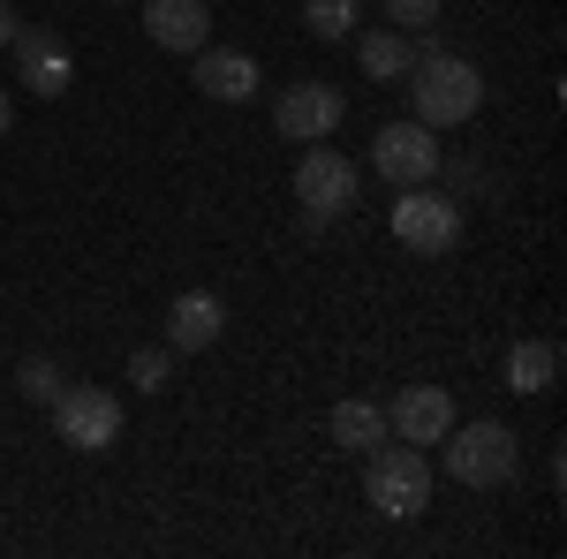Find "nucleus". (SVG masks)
I'll return each instance as SVG.
<instances>
[{"label": "nucleus", "mask_w": 567, "mask_h": 559, "mask_svg": "<svg viewBox=\"0 0 567 559\" xmlns=\"http://www.w3.org/2000/svg\"><path fill=\"white\" fill-rule=\"evenodd\" d=\"M409 106H416L424 130H462L484 106V69L462 53H432V61L409 69Z\"/></svg>", "instance_id": "obj_1"}, {"label": "nucleus", "mask_w": 567, "mask_h": 559, "mask_svg": "<svg viewBox=\"0 0 567 559\" xmlns=\"http://www.w3.org/2000/svg\"><path fill=\"white\" fill-rule=\"evenodd\" d=\"M446 476L462 491H499L507 476L523 469V438L499 424V416H477V424H446Z\"/></svg>", "instance_id": "obj_2"}, {"label": "nucleus", "mask_w": 567, "mask_h": 559, "mask_svg": "<svg viewBox=\"0 0 567 559\" xmlns=\"http://www.w3.org/2000/svg\"><path fill=\"white\" fill-rule=\"evenodd\" d=\"M363 499L379 507L386 521H416L424 507H432V462L401 438V446H371V462H363Z\"/></svg>", "instance_id": "obj_3"}, {"label": "nucleus", "mask_w": 567, "mask_h": 559, "mask_svg": "<svg viewBox=\"0 0 567 559\" xmlns=\"http://www.w3.org/2000/svg\"><path fill=\"white\" fill-rule=\"evenodd\" d=\"M393 242L416 250V258H446L462 242V197H439L432 182L393 189Z\"/></svg>", "instance_id": "obj_4"}, {"label": "nucleus", "mask_w": 567, "mask_h": 559, "mask_svg": "<svg viewBox=\"0 0 567 559\" xmlns=\"http://www.w3.org/2000/svg\"><path fill=\"white\" fill-rule=\"evenodd\" d=\"M45 408H53V438L76 446V454H106L122 438V401L106 386H61Z\"/></svg>", "instance_id": "obj_5"}, {"label": "nucleus", "mask_w": 567, "mask_h": 559, "mask_svg": "<svg viewBox=\"0 0 567 559\" xmlns=\"http://www.w3.org/2000/svg\"><path fill=\"white\" fill-rule=\"evenodd\" d=\"M296 205H303L310 219L349 213V205H355V159H349V152H333L326 136L303 144V159H296Z\"/></svg>", "instance_id": "obj_6"}, {"label": "nucleus", "mask_w": 567, "mask_h": 559, "mask_svg": "<svg viewBox=\"0 0 567 559\" xmlns=\"http://www.w3.org/2000/svg\"><path fill=\"white\" fill-rule=\"evenodd\" d=\"M371 167L386 174L393 189H409V182H432L446 167V152H439V130L424 122H386V130L371 136Z\"/></svg>", "instance_id": "obj_7"}, {"label": "nucleus", "mask_w": 567, "mask_h": 559, "mask_svg": "<svg viewBox=\"0 0 567 559\" xmlns=\"http://www.w3.org/2000/svg\"><path fill=\"white\" fill-rule=\"evenodd\" d=\"M341 114H349L341 84H318V76H303V84L280 91V106H272V130L288 136V144H318V136H341Z\"/></svg>", "instance_id": "obj_8"}, {"label": "nucleus", "mask_w": 567, "mask_h": 559, "mask_svg": "<svg viewBox=\"0 0 567 559\" xmlns=\"http://www.w3.org/2000/svg\"><path fill=\"white\" fill-rule=\"evenodd\" d=\"M189 84L205 91V99H219V106H250L258 84H265V69L243 45H197V53H189Z\"/></svg>", "instance_id": "obj_9"}, {"label": "nucleus", "mask_w": 567, "mask_h": 559, "mask_svg": "<svg viewBox=\"0 0 567 559\" xmlns=\"http://www.w3.org/2000/svg\"><path fill=\"white\" fill-rule=\"evenodd\" d=\"M8 53H16V76L39 91V99H61V91L76 84V61H69V45L53 39V31H39V23H23V31L8 39Z\"/></svg>", "instance_id": "obj_10"}, {"label": "nucleus", "mask_w": 567, "mask_h": 559, "mask_svg": "<svg viewBox=\"0 0 567 559\" xmlns=\"http://www.w3.org/2000/svg\"><path fill=\"white\" fill-rule=\"evenodd\" d=\"M446 424H454V393H446V386H401V393H393V408H386V431H393V438H409V446H439Z\"/></svg>", "instance_id": "obj_11"}, {"label": "nucleus", "mask_w": 567, "mask_h": 559, "mask_svg": "<svg viewBox=\"0 0 567 559\" xmlns=\"http://www.w3.org/2000/svg\"><path fill=\"white\" fill-rule=\"evenodd\" d=\"M144 39L159 53H197V45H213V8L205 0H144Z\"/></svg>", "instance_id": "obj_12"}, {"label": "nucleus", "mask_w": 567, "mask_h": 559, "mask_svg": "<svg viewBox=\"0 0 567 559\" xmlns=\"http://www.w3.org/2000/svg\"><path fill=\"white\" fill-rule=\"evenodd\" d=\"M219 333H227V302H219L213 288L175 296V310H167V348H175V355H205Z\"/></svg>", "instance_id": "obj_13"}, {"label": "nucleus", "mask_w": 567, "mask_h": 559, "mask_svg": "<svg viewBox=\"0 0 567 559\" xmlns=\"http://www.w3.org/2000/svg\"><path fill=\"white\" fill-rule=\"evenodd\" d=\"M355 69H363V76H371V84H401V76H409V69H416V45H409V31H363V39H355Z\"/></svg>", "instance_id": "obj_14"}, {"label": "nucleus", "mask_w": 567, "mask_h": 559, "mask_svg": "<svg viewBox=\"0 0 567 559\" xmlns=\"http://www.w3.org/2000/svg\"><path fill=\"white\" fill-rule=\"evenodd\" d=\"M553 386H560V341L507 348V393H553Z\"/></svg>", "instance_id": "obj_15"}, {"label": "nucleus", "mask_w": 567, "mask_h": 559, "mask_svg": "<svg viewBox=\"0 0 567 559\" xmlns=\"http://www.w3.org/2000/svg\"><path fill=\"white\" fill-rule=\"evenodd\" d=\"M379 438H386V408H379V401H341V408H333V446L371 454Z\"/></svg>", "instance_id": "obj_16"}, {"label": "nucleus", "mask_w": 567, "mask_h": 559, "mask_svg": "<svg viewBox=\"0 0 567 559\" xmlns=\"http://www.w3.org/2000/svg\"><path fill=\"white\" fill-rule=\"evenodd\" d=\"M355 15H363V0H303V23L310 39H349Z\"/></svg>", "instance_id": "obj_17"}, {"label": "nucleus", "mask_w": 567, "mask_h": 559, "mask_svg": "<svg viewBox=\"0 0 567 559\" xmlns=\"http://www.w3.org/2000/svg\"><path fill=\"white\" fill-rule=\"evenodd\" d=\"M130 386H144V393L175 386V348H136L130 355Z\"/></svg>", "instance_id": "obj_18"}, {"label": "nucleus", "mask_w": 567, "mask_h": 559, "mask_svg": "<svg viewBox=\"0 0 567 559\" xmlns=\"http://www.w3.org/2000/svg\"><path fill=\"white\" fill-rule=\"evenodd\" d=\"M16 386H23V401H53L69 379H61V363H53V355H31V363L16 371Z\"/></svg>", "instance_id": "obj_19"}, {"label": "nucleus", "mask_w": 567, "mask_h": 559, "mask_svg": "<svg viewBox=\"0 0 567 559\" xmlns=\"http://www.w3.org/2000/svg\"><path fill=\"white\" fill-rule=\"evenodd\" d=\"M386 23H393V31H432L439 0H386Z\"/></svg>", "instance_id": "obj_20"}, {"label": "nucleus", "mask_w": 567, "mask_h": 559, "mask_svg": "<svg viewBox=\"0 0 567 559\" xmlns=\"http://www.w3.org/2000/svg\"><path fill=\"white\" fill-rule=\"evenodd\" d=\"M16 31H23V15H16V8H8V0H0V45L16 39Z\"/></svg>", "instance_id": "obj_21"}, {"label": "nucleus", "mask_w": 567, "mask_h": 559, "mask_svg": "<svg viewBox=\"0 0 567 559\" xmlns=\"http://www.w3.org/2000/svg\"><path fill=\"white\" fill-rule=\"evenodd\" d=\"M16 130V106H8V91H0V136Z\"/></svg>", "instance_id": "obj_22"}]
</instances>
